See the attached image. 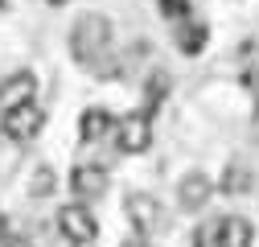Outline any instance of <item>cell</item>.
I'll list each match as a JSON object with an SVG mask.
<instances>
[{
	"label": "cell",
	"instance_id": "6da1fadb",
	"mask_svg": "<svg viewBox=\"0 0 259 247\" xmlns=\"http://www.w3.org/2000/svg\"><path fill=\"white\" fill-rule=\"evenodd\" d=\"M70 54L91 74H111V21L99 13H87L70 29Z\"/></svg>",
	"mask_w": 259,
	"mask_h": 247
},
{
	"label": "cell",
	"instance_id": "7a4b0ae2",
	"mask_svg": "<svg viewBox=\"0 0 259 247\" xmlns=\"http://www.w3.org/2000/svg\"><path fill=\"white\" fill-rule=\"evenodd\" d=\"M46 128V111L37 103H21V107H9V111H0V132L13 136L17 144H29V140H37Z\"/></svg>",
	"mask_w": 259,
	"mask_h": 247
},
{
	"label": "cell",
	"instance_id": "3957f363",
	"mask_svg": "<svg viewBox=\"0 0 259 247\" xmlns=\"http://www.w3.org/2000/svg\"><path fill=\"white\" fill-rule=\"evenodd\" d=\"M115 144L123 152H144L152 144V111H127L115 124Z\"/></svg>",
	"mask_w": 259,
	"mask_h": 247
},
{
	"label": "cell",
	"instance_id": "277c9868",
	"mask_svg": "<svg viewBox=\"0 0 259 247\" xmlns=\"http://www.w3.org/2000/svg\"><path fill=\"white\" fill-rule=\"evenodd\" d=\"M58 231L82 247V243H91L95 235H99V223H95V214H91L82 202H70V206L58 210Z\"/></svg>",
	"mask_w": 259,
	"mask_h": 247
},
{
	"label": "cell",
	"instance_id": "5b68a950",
	"mask_svg": "<svg viewBox=\"0 0 259 247\" xmlns=\"http://www.w3.org/2000/svg\"><path fill=\"white\" fill-rule=\"evenodd\" d=\"M107 185H111L107 165H74V173H70V190H74V198H82V202L103 198Z\"/></svg>",
	"mask_w": 259,
	"mask_h": 247
},
{
	"label": "cell",
	"instance_id": "8992f818",
	"mask_svg": "<svg viewBox=\"0 0 259 247\" xmlns=\"http://www.w3.org/2000/svg\"><path fill=\"white\" fill-rule=\"evenodd\" d=\"M37 99V78L33 70H13L9 78H0V111L21 107V103H33Z\"/></svg>",
	"mask_w": 259,
	"mask_h": 247
},
{
	"label": "cell",
	"instance_id": "52a82bcc",
	"mask_svg": "<svg viewBox=\"0 0 259 247\" xmlns=\"http://www.w3.org/2000/svg\"><path fill=\"white\" fill-rule=\"evenodd\" d=\"M210 194H214V181H210L206 173H185L181 185H177V206H181L185 214H198V210H206Z\"/></svg>",
	"mask_w": 259,
	"mask_h": 247
},
{
	"label": "cell",
	"instance_id": "ba28073f",
	"mask_svg": "<svg viewBox=\"0 0 259 247\" xmlns=\"http://www.w3.org/2000/svg\"><path fill=\"white\" fill-rule=\"evenodd\" d=\"M123 210H127V219L136 223V235H148V231H156V223H160V206H156V198H148V194H132L123 202Z\"/></svg>",
	"mask_w": 259,
	"mask_h": 247
},
{
	"label": "cell",
	"instance_id": "9c48e42d",
	"mask_svg": "<svg viewBox=\"0 0 259 247\" xmlns=\"http://www.w3.org/2000/svg\"><path fill=\"white\" fill-rule=\"evenodd\" d=\"M218 243L222 247H251L255 243L251 219H243V214H226V219H218Z\"/></svg>",
	"mask_w": 259,
	"mask_h": 247
},
{
	"label": "cell",
	"instance_id": "30bf717a",
	"mask_svg": "<svg viewBox=\"0 0 259 247\" xmlns=\"http://www.w3.org/2000/svg\"><path fill=\"white\" fill-rule=\"evenodd\" d=\"M173 42H177L181 54H202L206 42H210V29H206V21L185 17V21H177V29H173Z\"/></svg>",
	"mask_w": 259,
	"mask_h": 247
},
{
	"label": "cell",
	"instance_id": "8fae6325",
	"mask_svg": "<svg viewBox=\"0 0 259 247\" xmlns=\"http://www.w3.org/2000/svg\"><path fill=\"white\" fill-rule=\"evenodd\" d=\"M115 115L111 111H103V107H91V111H82V119H78V136H82V144H95V140H103V136H111L115 132Z\"/></svg>",
	"mask_w": 259,
	"mask_h": 247
},
{
	"label": "cell",
	"instance_id": "7c38bea8",
	"mask_svg": "<svg viewBox=\"0 0 259 247\" xmlns=\"http://www.w3.org/2000/svg\"><path fill=\"white\" fill-rule=\"evenodd\" d=\"M251 185H255V177H251V169H247V165H226V173H222V194H226V198L247 194Z\"/></svg>",
	"mask_w": 259,
	"mask_h": 247
},
{
	"label": "cell",
	"instance_id": "4fadbf2b",
	"mask_svg": "<svg viewBox=\"0 0 259 247\" xmlns=\"http://www.w3.org/2000/svg\"><path fill=\"white\" fill-rule=\"evenodd\" d=\"M243 83L247 87H259V46H247L243 50Z\"/></svg>",
	"mask_w": 259,
	"mask_h": 247
},
{
	"label": "cell",
	"instance_id": "5bb4252c",
	"mask_svg": "<svg viewBox=\"0 0 259 247\" xmlns=\"http://www.w3.org/2000/svg\"><path fill=\"white\" fill-rule=\"evenodd\" d=\"M33 247H78L74 239H66L58 227H41V235L33 239Z\"/></svg>",
	"mask_w": 259,
	"mask_h": 247
},
{
	"label": "cell",
	"instance_id": "9a60e30c",
	"mask_svg": "<svg viewBox=\"0 0 259 247\" xmlns=\"http://www.w3.org/2000/svg\"><path fill=\"white\" fill-rule=\"evenodd\" d=\"M193 247H222L218 243V219L214 223H202L198 231H193Z\"/></svg>",
	"mask_w": 259,
	"mask_h": 247
},
{
	"label": "cell",
	"instance_id": "2e32d148",
	"mask_svg": "<svg viewBox=\"0 0 259 247\" xmlns=\"http://www.w3.org/2000/svg\"><path fill=\"white\" fill-rule=\"evenodd\" d=\"M160 13H165V17L177 25V21L189 17V0H160Z\"/></svg>",
	"mask_w": 259,
	"mask_h": 247
},
{
	"label": "cell",
	"instance_id": "e0dca14e",
	"mask_svg": "<svg viewBox=\"0 0 259 247\" xmlns=\"http://www.w3.org/2000/svg\"><path fill=\"white\" fill-rule=\"evenodd\" d=\"M50 190H54V173L41 165V169L33 173V194H50Z\"/></svg>",
	"mask_w": 259,
	"mask_h": 247
},
{
	"label": "cell",
	"instance_id": "ac0fdd59",
	"mask_svg": "<svg viewBox=\"0 0 259 247\" xmlns=\"http://www.w3.org/2000/svg\"><path fill=\"white\" fill-rule=\"evenodd\" d=\"M0 247H29V243L17 239V235H9V231H0Z\"/></svg>",
	"mask_w": 259,
	"mask_h": 247
},
{
	"label": "cell",
	"instance_id": "d6986e66",
	"mask_svg": "<svg viewBox=\"0 0 259 247\" xmlns=\"http://www.w3.org/2000/svg\"><path fill=\"white\" fill-rule=\"evenodd\" d=\"M123 247H148V243H144V235H132V239H123Z\"/></svg>",
	"mask_w": 259,
	"mask_h": 247
},
{
	"label": "cell",
	"instance_id": "ffe728a7",
	"mask_svg": "<svg viewBox=\"0 0 259 247\" xmlns=\"http://www.w3.org/2000/svg\"><path fill=\"white\" fill-rule=\"evenodd\" d=\"M251 132L259 136V103H255V115H251Z\"/></svg>",
	"mask_w": 259,
	"mask_h": 247
},
{
	"label": "cell",
	"instance_id": "44dd1931",
	"mask_svg": "<svg viewBox=\"0 0 259 247\" xmlns=\"http://www.w3.org/2000/svg\"><path fill=\"white\" fill-rule=\"evenodd\" d=\"M50 5H66V0H50Z\"/></svg>",
	"mask_w": 259,
	"mask_h": 247
}]
</instances>
